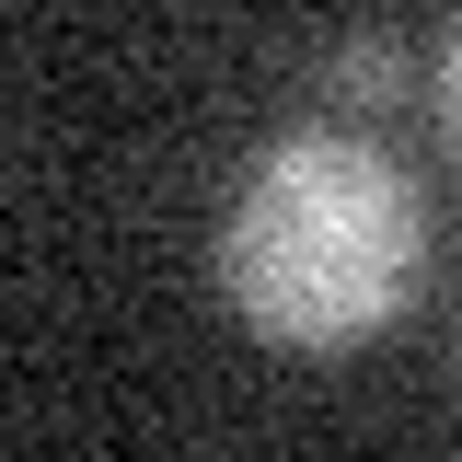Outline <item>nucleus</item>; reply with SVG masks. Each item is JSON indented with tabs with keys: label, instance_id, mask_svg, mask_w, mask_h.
Listing matches in <instances>:
<instances>
[{
	"label": "nucleus",
	"instance_id": "f03ea898",
	"mask_svg": "<svg viewBox=\"0 0 462 462\" xmlns=\"http://www.w3.org/2000/svg\"><path fill=\"white\" fill-rule=\"evenodd\" d=\"M324 93H336L346 116H382V105H404V93H416V58H404L393 35H346V47L324 58Z\"/></svg>",
	"mask_w": 462,
	"mask_h": 462
},
{
	"label": "nucleus",
	"instance_id": "7ed1b4c3",
	"mask_svg": "<svg viewBox=\"0 0 462 462\" xmlns=\"http://www.w3.org/2000/svg\"><path fill=\"white\" fill-rule=\"evenodd\" d=\"M439 127H451V151H462V23L439 35Z\"/></svg>",
	"mask_w": 462,
	"mask_h": 462
},
{
	"label": "nucleus",
	"instance_id": "f257e3e1",
	"mask_svg": "<svg viewBox=\"0 0 462 462\" xmlns=\"http://www.w3.org/2000/svg\"><path fill=\"white\" fill-rule=\"evenodd\" d=\"M428 278V197L358 127L266 139L220 208V289L278 346H370Z\"/></svg>",
	"mask_w": 462,
	"mask_h": 462
}]
</instances>
